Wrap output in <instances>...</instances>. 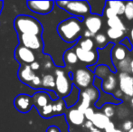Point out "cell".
Here are the masks:
<instances>
[{
	"label": "cell",
	"instance_id": "6da1fadb",
	"mask_svg": "<svg viewBox=\"0 0 133 132\" xmlns=\"http://www.w3.org/2000/svg\"><path fill=\"white\" fill-rule=\"evenodd\" d=\"M82 32H84L82 23L79 18L74 16L63 20L57 25V33L59 36L62 40L68 44L76 43L80 40Z\"/></svg>",
	"mask_w": 133,
	"mask_h": 132
},
{
	"label": "cell",
	"instance_id": "7a4b0ae2",
	"mask_svg": "<svg viewBox=\"0 0 133 132\" xmlns=\"http://www.w3.org/2000/svg\"><path fill=\"white\" fill-rule=\"evenodd\" d=\"M14 27L17 34H33L42 36L43 25L36 18L20 15L14 21Z\"/></svg>",
	"mask_w": 133,
	"mask_h": 132
},
{
	"label": "cell",
	"instance_id": "3957f363",
	"mask_svg": "<svg viewBox=\"0 0 133 132\" xmlns=\"http://www.w3.org/2000/svg\"><path fill=\"white\" fill-rule=\"evenodd\" d=\"M71 73L66 72L62 68H56L54 70L55 76V90L54 92L60 99L68 97L72 92L74 85L72 80L71 79Z\"/></svg>",
	"mask_w": 133,
	"mask_h": 132
},
{
	"label": "cell",
	"instance_id": "277c9868",
	"mask_svg": "<svg viewBox=\"0 0 133 132\" xmlns=\"http://www.w3.org/2000/svg\"><path fill=\"white\" fill-rule=\"evenodd\" d=\"M55 4L74 17L85 18L91 14V6L88 1H56Z\"/></svg>",
	"mask_w": 133,
	"mask_h": 132
},
{
	"label": "cell",
	"instance_id": "5b68a950",
	"mask_svg": "<svg viewBox=\"0 0 133 132\" xmlns=\"http://www.w3.org/2000/svg\"><path fill=\"white\" fill-rule=\"evenodd\" d=\"M94 72L87 68H79L72 73V82L79 90H85L92 86L94 82Z\"/></svg>",
	"mask_w": 133,
	"mask_h": 132
},
{
	"label": "cell",
	"instance_id": "8992f818",
	"mask_svg": "<svg viewBox=\"0 0 133 132\" xmlns=\"http://www.w3.org/2000/svg\"><path fill=\"white\" fill-rule=\"evenodd\" d=\"M19 44L35 53H42L44 50V40L42 36L33 34H18Z\"/></svg>",
	"mask_w": 133,
	"mask_h": 132
},
{
	"label": "cell",
	"instance_id": "52a82bcc",
	"mask_svg": "<svg viewBox=\"0 0 133 132\" xmlns=\"http://www.w3.org/2000/svg\"><path fill=\"white\" fill-rule=\"evenodd\" d=\"M15 59L20 64V65L24 64H32L36 61V55L35 53L31 51L30 49L25 47V46L18 44L16 48L15 49Z\"/></svg>",
	"mask_w": 133,
	"mask_h": 132
},
{
	"label": "cell",
	"instance_id": "ba28073f",
	"mask_svg": "<svg viewBox=\"0 0 133 132\" xmlns=\"http://www.w3.org/2000/svg\"><path fill=\"white\" fill-rule=\"evenodd\" d=\"M74 50H75V53L77 54L79 61L87 64V66L96 65V64L98 62V51H85V50H82L78 45L74 47Z\"/></svg>",
	"mask_w": 133,
	"mask_h": 132
},
{
	"label": "cell",
	"instance_id": "9c48e42d",
	"mask_svg": "<svg viewBox=\"0 0 133 132\" xmlns=\"http://www.w3.org/2000/svg\"><path fill=\"white\" fill-rule=\"evenodd\" d=\"M55 2L54 1H27L28 8L40 15H47L52 12Z\"/></svg>",
	"mask_w": 133,
	"mask_h": 132
},
{
	"label": "cell",
	"instance_id": "30bf717a",
	"mask_svg": "<svg viewBox=\"0 0 133 132\" xmlns=\"http://www.w3.org/2000/svg\"><path fill=\"white\" fill-rule=\"evenodd\" d=\"M119 87L124 95L133 97V76L121 72L119 74Z\"/></svg>",
	"mask_w": 133,
	"mask_h": 132
},
{
	"label": "cell",
	"instance_id": "8fae6325",
	"mask_svg": "<svg viewBox=\"0 0 133 132\" xmlns=\"http://www.w3.org/2000/svg\"><path fill=\"white\" fill-rule=\"evenodd\" d=\"M33 99L27 94H19L15 98L14 106L21 113H27L33 107Z\"/></svg>",
	"mask_w": 133,
	"mask_h": 132
},
{
	"label": "cell",
	"instance_id": "7c38bea8",
	"mask_svg": "<svg viewBox=\"0 0 133 132\" xmlns=\"http://www.w3.org/2000/svg\"><path fill=\"white\" fill-rule=\"evenodd\" d=\"M84 26L86 27V30L90 31L92 34L96 35L100 32L102 27V20L100 16L96 15H90L86 16L83 20Z\"/></svg>",
	"mask_w": 133,
	"mask_h": 132
},
{
	"label": "cell",
	"instance_id": "4fadbf2b",
	"mask_svg": "<svg viewBox=\"0 0 133 132\" xmlns=\"http://www.w3.org/2000/svg\"><path fill=\"white\" fill-rule=\"evenodd\" d=\"M38 73L35 72L31 66L28 64H24V65H20L19 69L17 72V77L21 82L25 83L29 86V84L32 82L34 78L37 75Z\"/></svg>",
	"mask_w": 133,
	"mask_h": 132
},
{
	"label": "cell",
	"instance_id": "5bb4252c",
	"mask_svg": "<svg viewBox=\"0 0 133 132\" xmlns=\"http://www.w3.org/2000/svg\"><path fill=\"white\" fill-rule=\"evenodd\" d=\"M66 119L70 123L75 126L83 125L85 122V116L77 108H70L66 113Z\"/></svg>",
	"mask_w": 133,
	"mask_h": 132
},
{
	"label": "cell",
	"instance_id": "9a60e30c",
	"mask_svg": "<svg viewBox=\"0 0 133 132\" xmlns=\"http://www.w3.org/2000/svg\"><path fill=\"white\" fill-rule=\"evenodd\" d=\"M33 99L34 106L36 108L37 110H41L44 107H45L47 104H49L52 101V99L46 92H37L32 96Z\"/></svg>",
	"mask_w": 133,
	"mask_h": 132
},
{
	"label": "cell",
	"instance_id": "2e32d148",
	"mask_svg": "<svg viewBox=\"0 0 133 132\" xmlns=\"http://www.w3.org/2000/svg\"><path fill=\"white\" fill-rule=\"evenodd\" d=\"M118 84V81L114 72H110L107 77L102 80V89L104 92L108 94H111L114 91H116Z\"/></svg>",
	"mask_w": 133,
	"mask_h": 132
},
{
	"label": "cell",
	"instance_id": "e0dca14e",
	"mask_svg": "<svg viewBox=\"0 0 133 132\" xmlns=\"http://www.w3.org/2000/svg\"><path fill=\"white\" fill-rule=\"evenodd\" d=\"M127 57V49L121 44H114L111 50V60L113 65H116L117 62H119L126 59Z\"/></svg>",
	"mask_w": 133,
	"mask_h": 132
},
{
	"label": "cell",
	"instance_id": "ac0fdd59",
	"mask_svg": "<svg viewBox=\"0 0 133 132\" xmlns=\"http://www.w3.org/2000/svg\"><path fill=\"white\" fill-rule=\"evenodd\" d=\"M91 122L93 123L94 128L98 129H105L106 127L108 126V124L110 122V118L106 116L105 114H103L102 112H95V115L93 117Z\"/></svg>",
	"mask_w": 133,
	"mask_h": 132
},
{
	"label": "cell",
	"instance_id": "d6986e66",
	"mask_svg": "<svg viewBox=\"0 0 133 132\" xmlns=\"http://www.w3.org/2000/svg\"><path fill=\"white\" fill-rule=\"evenodd\" d=\"M63 64H65L67 67H71L74 66V64H76L79 61L78 56L75 53V50L74 47L72 48H69L66 51L63 53Z\"/></svg>",
	"mask_w": 133,
	"mask_h": 132
},
{
	"label": "cell",
	"instance_id": "ffe728a7",
	"mask_svg": "<svg viewBox=\"0 0 133 132\" xmlns=\"http://www.w3.org/2000/svg\"><path fill=\"white\" fill-rule=\"evenodd\" d=\"M42 89L55 90V76L52 73H44L42 76Z\"/></svg>",
	"mask_w": 133,
	"mask_h": 132
},
{
	"label": "cell",
	"instance_id": "44dd1931",
	"mask_svg": "<svg viewBox=\"0 0 133 132\" xmlns=\"http://www.w3.org/2000/svg\"><path fill=\"white\" fill-rule=\"evenodd\" d=\"M91 6V14L96 16L103 15L104 9L106 7V1H88Z\"/></svg>",
	"mask_w": 133,
	"mask_h": 132
},
{
	"label": "cell",
	"instance_id": "7402d4cb",
	"mask_svg": "<svg viewBox=\"0 0 133 132\" xmlns=\"http://www.w3.org/2000/svg\"><path fill=\"white\" fill-rule=\"evenodd\" d=\"M81 92H82L84 95L87 96L90 99V100L91 101V103L95 104L99 100V99H100V92H99V90L94 85H92V86L82 91Z\"/></svg>",
	"mask_w": 133,
	"mask_h": 132
},
{
	"label": "cell",
	"instance_id": "603a6c76",
	"mask_svg": "<svg viewBox=\"0 0 133 132\" xmlns=\"http://www.w3.org/2000/svg\"><path fill=\"white\" fill-rule=\"evenodd\" d=\"M67 106L64 100L58 98L57 100H53V109H54V116H59L66 111Z\"/></svg>",
	"mask_w": 133,
	"mask_h": 132
},
{
	"label": "cell",
	"instance_id": "cb8c5ba5",
	"mask_svg": "<svg viewBox=\"0 0 133 132\" xmlns=\"http://www.w3.org/2000/svg\"><path fill=\"white\" fill-rule=\"evenodd\" d=\"M106 5L113 9L118 16L124 15L126 3L123 1H106Z\"/></svg>",
	"mask_w": 133,
	"mask_h": 132
},
{
	"label": "cell",
	"instance_id": "d4e9b609",
	"mask_svg": "<svg viewBox=\"0 0 133 132\" xmlns=\"http://www.w3.org/2000/svg\"><path fill=\"white\" fill-rule=\"evenodd\" d=\"M107 25L109 26V28L119 29V30H122L124 32L126 31V26L122 23L119 16H115L110 19H107Z\"/></svg>",
	"mask_w": 133,
	"mask_h": 132
},
{
	"label": "cell",
	"instance_id": "484cf974",
	"mask_svg": "<svg viewBox=\"0 0 133 132\" xmlns=\"http://www.w3.org/2000/svg\"><path fill=\"white\" fill-rule=\"evenodd\" d=\"M77 45L85 51H94L95 43L91 38H83L80 39Z\"/></svg>",
	"mask_w": 133,
	"mask_h": 132
},
{
	"label": "cell",
	"instance_id": "4316f807",
	"mask_svg": "<svg viewBox=\"0 0 133 132\" xmlns=\"http://www.w3.org/2000/svg\"><path fill=\"white\" fill-rule=\"evenodd\" d=\"M94 43L97 49H104L108 45V38L104 33H97L94 36Z\"/></svg>",
	"mask_w": 133,
	"mask_h": 132
},
{
	"label": "cell",
	"instance_id": "83f0119b",
	"mask_svg": "<svg viewBox=\"0 0 133 132\" xmlns=\"http://www.w3.org/2000/svg\"><path fill=\"white\" fill-rule=\"evenodd\" d=\"M124 31L119 30V29H113V28H108L107 29V37L110 38L112 41L119 40L124 36Z\"/></svg>",
	"mask_w": 133,
	"mask_h": 132
},
{
	"label": "cell",
	"instance_id": "f1b7e54d",
	"mask_svg": "<svg viewBox=\"0 0 133 132\" xmlns=\"http://www.w3.org/2000/svg\"><path fill=\"white\" fill-rule=\"evenodd\" d=\"M132 60H130V57L127 56L126 59H124L123 61L119 62L118 64V67H119V70L121 71V72L123 73H129L130 74L131 72V67H130V62Z\"/></svg>",
	"mask_w": 133,
	"mask_h": 132
},
{
	"label": "cell",
	"instance_id": "f546056e",
	"mask_svg": "<svg viewBox=\"0 0 133 132\" xmlns=\"http://www.w3.org/2000/svg\"><path fill=\"white\" fill-rule=\"evenodd\" d=\"M39 114H40L41 117L44 119H48L51 118V117L54 116V109H53V100L50 102L49 104L45 106V107L43 108L41 110L38 111Z\"/></svg>",
	"mask_w": 133,
	"mask_h": 132
},
{
	"label": "cell",
	"instance_id": "4dcf8cb0",
	"mask_svg": "<svg viewBox=\"0 0 133 132\" xmlns=\"http://www.w3.org/2000/svg\"><path fill=\"white\" fill-rule=\"evenodd\" d=\"M102 113L105 114L108 118H112L115 115V108H114V104L111 103H106L102 107Z\"/></svg>",
	"mask_w": 133,
	"mask_h": 132
},
{
	"label": "cell",
	"instance_id": "1f68e13d",
	"mask_svg": "<svg viewBox=\"0 0 133 132\" xmlns=\"http://www.w3.org/2000/svg\"><path fill=\"white\" fill-rule=\"evenodd\" d=\"M124 16L128 20H133V1L126 2Z\"/></svg>",
	"mask_w": 133,
	"mask_h": 132
},
{
	"label": "cell",
	"instance_id": "d6a6232c",
	"mask_svg": "<svg viewBox=\"0 0 133 132\" xmlns=\"http://www.w3.org/2000/svg\"><path fill=\"white\" fill-rule=\"evenodd\" d=\"M41 67L44 71H48V70H51L53 69L54 65V62L52 60V58L48 55H46V58L45 60H44V62L41 64Z\"/></svg>",
	"mask_w": 133,
	"mask_h": 132
},
{
	"label": "cell",
	"instance_id": "836d02e7",
	"mask_svg": "<svg viewBox=\"0 0 133 132\" xmlns=\"http://www.w3.org/2000/svg\"><path fill=\"white\" fill-rule=\"evenodd\" d=\"M29 87H31V88H33V89H36V90L37 89L42 88V76H41L40 74H37V75L34 78L32 82L29 84Z\"/></svg>",
	"mask_w": 133,
	"mask_h": 132
},
{
	"label": "cell",
	"instance_id": "e575fe53",
	"mask_svg": "<svg viewBox=\"0 0 133 132\" xmlns=\"http://www.w3.org/2000/svg\"><path fill=\"white\" fill-rule=\"evenodd\" d=\"M103 15L107 17V19H110V18H113V17H115V16H119L117 14H116V12L113 10V9L107 6V5H106L105 9H104Z\"/></svg>",
	"mask_w": 133,
	"mask_h": 132
},
{
	"label": "cell",
	"instance_id": "d590c367",
	"mask_svg": "<svg viewBox=\"0 0 133 132\" xmlns=\"http://www.w3.org/2000/svg\"><path fill=\"white\" fill-rule=\"evenodd\" d=\"M119 44H121V45H123L125 48H126L128 51H132L133 49V46H132V44L131 42H130V40H129V38H127V37H125V38H123L122 40L121 41V43Z\"/></svg>",
	"mask_w": 133,
	"mask_h": 132
},
{
	"label": "cell",
	"instance_id": "8d00e7d4",
	"mask_svg": "<svg viewBox=\"0 0 133 132\" xmlns=\"http://www.w3.org/2000/svg\"><path fill=\"white\" fill-rule=\"evenodd\" d=\"M95 115V111L94 109H92V108H89L88 109H86V111L84 112V116H85V119L87 120H92L93 117H94Z\"/></svg>",
	"mask_w": 133,
	"mask_h": 132
},
{
	"label": "cell",
	"instance_id": "74e56055",
	"mask_svg": "<svg viewBox=\"0 0 133 132\" xmlns=\"http://www.w3.org/2000/svg\"><path fill=\"white\" fill-rule=\"evenodd\" d=\"M121 128H122L123 131L129 132L133 128V122L131 120H125L122 123V125H121Z\"/></svg>",
	"mask_w": 133,
	"mask_h": 132
},
{
	"label": "cell",
	"instance_id": "f35d334b",
	"mask_svg": "<svg viewBox=\"0 0 133 132\" xmlns=\"http://www.w3.org/2000/svg\"><path fill=\"white\" fill-rule=\"evenodd\" d=\"M105 132H124L122 129H118L115 128V125L112 121H110V123L108 124V126L106 127V129H104Z\"/></svg>",
	"mask_w": 133,
	"mask_h": 132
},
{
	"label": "cell",
	"instance_id": "ab89813d",
	"mask_svg": "<svg viewBox=\"0 0 133 132\" xmlns=\"http://www.w3.org/2000/svg\"><path fill=\"white\" fill-rule=\"evenodd\" d=\"M30 66H31V68L33 69L36 73H38L39 71H41V69H42V67H41V64L37 60L35 61V62H33L32 64H30Z\"/></svg>",
	"mask_w": 133,
	"mask_h": 132
},
{
	"label": "cell",
	"instance_id": "60d3db41",
	"mask_svg": "<svg viewBox=\"0 0 133 132\" xmlns=\"http://www.w3.org/2000/svg\"><path fill=\"white\" fill-rule=\"evenodd\" d=\"M123 95H124V94H123V92H121V90L115 91V92L113 93L114 98H116L117 100H121V99L122 98V96H123Z\"/></svg>",
	"mask_w": 133,
	"mask_h": 132
},
{
	"label": "cell",
	"instance_id": "b9f144b4",
	"mask_svg": "<svg viewBox=\"0 0 133 132\" xmlns=\"http://www.w3.org/2000/svg\"><path fill=\"white\" fill-rule=\"evenodd\" d=\"M83 126L86 128V129H92L93 128H94V126H93V123L91 121V120H86L85 122H84V124H83Z\"/></svg>",
	"mask_w": 133,
	"mask_h": 132
},
{
	"label": "cell",
	"instance_id": "7bdbcfd3",
	"mask_svg": "<svg viewBox=\"0 0 133 132\" xmlns=\"http://www.w3.org/2000/svg\"><path fill=\"white\" fill-rule=\"evenodd\" d=\"M83 36H84V38H91V37H94L95 35L94 34H92L90 31H88V30H84V32H83Z\"/></svg>",
	"mask_w": 133,
	"mask_h": 132
},
{
	"label": "cell",
	"instance_id": "ee69618b",
	"mask_svg": "<svg viewBox=\"0 0 133 132\" xmlns=\"http://www.w3.org/2000/svg\"><path fill=\"white\" fill-rule=\"evenodd\" d=\"M47 132H60V131H59V129H58V128L54 127V126H52V127H50L47 129Z\"/></svg>",
	"mask_w": 133,
	"mask_h": 132
},
{
	"label": "cell",
	"instance_id": "f6af8a7d",
	"mask_svg": "<svg viewBox=\"0 0 133 132\" xmlns=\"http://www.w3.org/2000/svg\"><path fill=\"white\" fill-rule=\"evenodd\" d=\"M90 132H102L100 130V129H96V128H93L92 129H91V131Z\"/></svg>",
	"mask_w": 133,
	"mask_h": 132
},
{
	"label": "cell",
	"instance_id": "bcb514c9",
	"mask_svg": "<svg viewBox=\"0 0 133 132\" xmlns=\"http://www.w3.org/2000/svg\"><path fill=\"white\" fill-rule=\"evenodd\" d=\"M3 5H4V2L3 1H0V14H1L2 9H3Z\"/></svg>",
	"mask_w": 133,
	"mask_h": 132
},
{
	"label": "cell",
	"instance_id": "7dc6e473",
	"mask_svg": "<svg viewBox=\"0 0 133 132\" xmlns=\"http://www.w3.org/2000/svg\"><path fill=\"white\" fill-rule=\"evenodd\" d=\"M130 38H131V40H132V42H133V27H132L131 31H130Z\"/></svg>",
	"mask_w": 133,
	"mask_h": 132
},
{
	"label": "cell",
	"instance_id": "c3c4849f",
	"mask_svg": "<svg viewBox=\"0 0 133 132\" xmlns=\"http://www.w3.org/2000/svg\"><path fill=\"white\" fill-rule=\"evenodd\" d=\"M130 67H131V72H133V60L131 61V62H130Z\"/></svg>",
	"mask_w": 133,
	"mask_h": 132
},
{
	"label": "cell",
	"instance_id": "681fc988",
	"mask_svg": "<svg viewBox=\"0 0 133 132\" xmlns=\"http://www.w3.org/2000/svg\"><path fill=\"white\" fill-rule=\"evenodd\" d=\"M130 103H131V105L133 106V98H132L131 100H130Z\"/></svg>",
	"mask_w": 133,
	"mask_h": 132
},
{
	"label": "cell",
	"instance_id": "f907efd6",
	"mask_svg": "<svg viewBox=\"0 0 133 132\" xmlns=\"http://www.w3.org/2000/svg\"><path fill=\"white\" fill-rule=\"evenodd\" d=\"M129 132H133V128H132V129H130V131H129Z\"/></svg>",
	"mask_w": 133,
	"mask_h": 132
},
{
	"label": "cell",
	"instance_id": "816d5d0a",
	"mask_svg": "<svg viewBox=\"0 0 133 132\" xmlns=\"http://www.w3.org/2000/svg\"><path fill=\"white\" fill-rule=\"evenodd\" d=\"M132 76H133V72H132Z\"/></svg>",
	"mask_w": 133,
	"mask_h": 132
}]
</instances>
